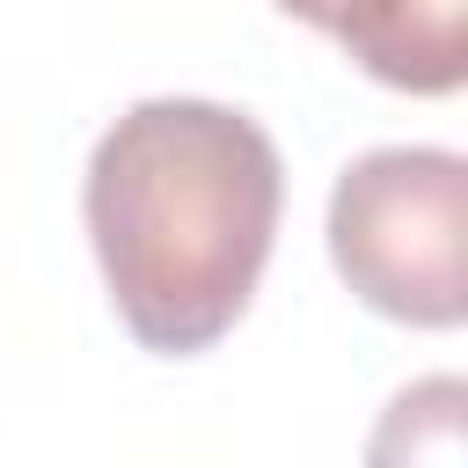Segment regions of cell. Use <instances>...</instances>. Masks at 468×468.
Wrapping results in <instances>:
<instances>
[{
	"instance_id": "3957f363",
	"label": "cell",
	"mask_w": 468,
	"mask_h": 468,
	"mask_svg": "<svg viewBox=\"0 0 468 468\" xmlns=\"http://www.w3.org/2000/svg\"><path fill=\"white\" fill-rule=\"evenodd\" d=\"M292 22L344 44L351 66H366L380 88L402 95H453L468 80V0H278Z\"/></svg>"
},
{
	"instance_id": "6da1fadb",
	"label": "cell",
	"mask_w": 468,
	"mask_h": 468,
	"mask_svg": "<svg viewBox=\"0 0 468 468\" xmlns=\"http://www.w3.org/2000/svg\"><path fill=\"white\" fill-rule=\"evenodd\" d=\"M80 212L117 322L161 358H197L256 300L285 161L249 110L146 95L95 139Z\"/></svg>"
},
{
	"instance_id": "7a4b0ae2",
	"label": "cell",
	"mask_w": 468,
	"mask_h": 468,
	"mask_svg": "<svg viewBox=\"0 0 468 468\" xmlns=\"http://www.w3.org/2000/svg\"><path fill=\"white\" fill-rule=\"evenodd\" d=\"M329 263L388 322L468 314V161L453 146H373L329 190Z\"/></svg>"
},
{
	"instance_id": "277c9868",
	"label": "cell",
	"mask_w": 468,
	"mask_h": 468,
	"mask_svg": "<svg viewBox=\"0 0 468 468\" xmlns=\"http://www.w3.org/2000/svg\"><path fill=\"white\" fill-rule=\"evenodd\" d=\"M366 468H468V380L424 373L373 417Z\"/></svg>"
}]
</instances>
